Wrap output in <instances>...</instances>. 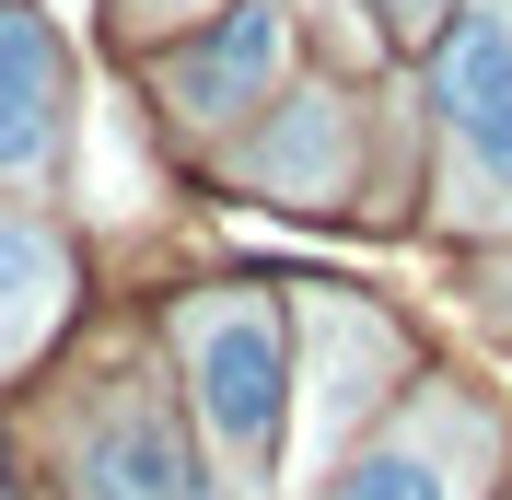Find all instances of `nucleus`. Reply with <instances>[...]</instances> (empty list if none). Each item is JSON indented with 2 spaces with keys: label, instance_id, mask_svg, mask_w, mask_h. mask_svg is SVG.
Returning <instances> with one entry per match:
<instances>
[{
  "label": "nucleus",
  "instance_id": "obj_3",
  "mask_svg": "<svg viewBox=\"0 0 512 500\" xmlns=\"http://www.w3.org/2000/svg\"><path fill=\"white\" fill-rule=\"evenodd\" d=\"M431 94H443V117L466 128L478 175L512 187V24H466L443 47V70H431Z\"/></svg>",
  "mask_w": 512,
  "mask_h": 500
},
{
  "label": "nucleus",
  "instance_id": "obj_5",
  "mask_svg": "<svg viewBox=\"0 0 512 500\" xmlns=\"http://www.w3.org/2000/svg\"><path fill=\"white\" fill-rule=\"evenodd\" d=\"M47 140H59V35L47 12L0 0V175H24Z\"/></svg>",
  "mask_w": 512,
  "mask_h": 500
},
{
  "label": "nucleus",
  "instance_id": "obj_6",
  "mask_svg": "<svg viewBox=\"0 0 512 500\" xmlns=\"http://www.w3.org/2000/svg\"><path fill=\"white\" fill-rule=\"evenodd\" d=\"M47 314H59V245L24 233V221H0V361L24 338H47Z\"/></svg>",
  "mask_w": 512,
  "mask_h": 500
},
{
  "label": "nucleus",
  "instance_id": "obj_8",
  "mask_svg": "<svg viewBox=\"0 0 512 500\" xmlns=\"http://www.w3.org/2000/svg\"><path fill=\"white\" fill-rule=\"evenodd\" d=\"M140 12H163V0H140Z\"/></svg>",
  "mask_w": 512,
  "mask_h": 500
},
{
  "label": "nucleus",
  "instance_id": "obj_4",
  "mask_svg": "<svg viewBox=\"0 0 512 500\" xmlns=\"http://www.w3.org/2000/svg\"><path fill=\"white\" fill-rule=\"evenodd\" d=\"M268 82H280V12L268 0H233L175 59V105H198V117H245V105H268Z\"/></svg>",
  "mask_w": 512,
  "mask_h": 500
},
{
  "label": "nucleus",
  "instance_id": "obj_7",
  "mask_svg": "<svg viewBox=\"0 0 512 500\" xmlns=\"http://www.w3.org/2000/svg\"><path fill=\"white\" fill-rule=\"evenodd\" d=\"M338 500H454V477L431 466V454H361V466L338 477Z\"/></svg>",
  "mask_w": 512,
  "mask_h": 500
},
{
  "label": "nucleus",
  "instance_id": "obj_2",
  "mask_svg": "<svg viewBox=\"0 0 512 500\" xmlns=\"http://www.w3.org/2000/svg\"><path fill=\"white\" fill-rule=\"evenodd\" d=\"M82 489H94V500H222V489H210V466L187 454V431L152 419V407H117V419L94 431Z\"/></svg>",
  "mask_w": 512,
  "mask_h": 500
},
{
  "label": "nucleus",
  "instance_id": "obj_1",
  "mask_svg": "<svg viewBox=\"0 0 512 500\" xmlns=\"http://www.w3.org/2000/svg\"><path fill=\"white\" fill-rule=\"evenodd\" d=\"M198 407H210V431H222L233 454H256V442L280 431V326L256 303H233V314L198 326Z\"/></svg>",
  "mask_w": 512,
  "mask_h": 500
}]
</instances>
